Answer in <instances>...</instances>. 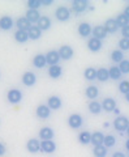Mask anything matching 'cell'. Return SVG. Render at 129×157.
Wrapping results in <instances>:
<instances>
[{"mask_svg":"<svg viewBox=\"0 0 129 157\" xmlns=\"http://www.w3.org/2000/svg\"><path fill=\"white\" fill-rule=\"evenodd\" d=\"M124 14H125V16L129 18V6H127L125 8H124V12H123Z\"/></svg>","mask_w":129,"mask_h":157,"instance_id":"cell-46","label":"cell"},{"mask_svg":"<svg viewBox=\"0 0 129 157\" xmlns=\"http://www.w3.org/2000/svg\"><path fill=\"white\" fill-rule=\"evenodd\" d=\"M107 153H108V149L105 145H97V147H94V149H93L94 157H106Z\"/></svg>","mask_w":129,"mask_h":157,"instance_id":"cell-33","label":"cell"},{"mask_svg":"<svg viewBox=\"0 0 129 157\" xmlns=\"http://www.w3.org/2000/svg\"><path fill=\"white\" fill-rule=\"evenodd\" d=\"M53 136H55V132H53L51 127H42L41 131H39L41 140H52Z\"/></svg>","mask_w":129,"mask_h":157,"instance_id":"cell-18","label":"cell"},{"mask_svg":"<svg viewBox=\"0 0 129 157\" xmlns=\"http://www.w3.org/2000/svg\"><path fill=\"white\" fill-rule=\"evenodd\" d=\"M125 148H127V151L129 152V139L125 141Z\"/></svg>","mask_w":129,"mask_h":157,"instance_id":"cell-47","label":"cell"},{"mask_svg":"<svg viewBox=\"0 0 129 157\" xmlns=\"http://www.w3.org/2000/svg\"><path fill=\"white\" fill-rule=\"evenodd\" d=\"M6 155V147H4V144L0 143V156Z\"/></svg>","mask_w":129,"mask_h":157,"instance_id":"cell-45","label":"cell"},{"mask_svg":"<svg viewBox=\"0 0 129 157\" xmlns=\"http://www.w3.org/2000/svg\"><path fill=\"white\" fill-rule=\"evenodd\" d=\"M119 50H121V51H128L129 50V39L121 38L120 41H119Z\"/></svg>","mask_w":129,"mask_h":157,"instance_id":"cell-41","label":"cell"},{"mask_svg":"<svg viewBox=\"0 0 129 157\" xmlns=\"http://www.w3.org/2000/svg\"><path fill=\"white\" fill-rule=\"evenodd\" d=\"M121 36H123V38L129 39V25L121 28Z\"/></svg>","mask_w":129,"mask_h":157,"instance_id":"cell-42","label":"cell"},{"mask_svg":"<svg viewBox=\"0 0 129 157\" xmlns=\"http://www.w3.org/2000/svg\"><path fill=\"white\" fill-rule=\"evenodd\" d=\"M25 17H26L29 21H30L31 24H35L39 21V18H41V13H39V11H34V9H28L26 14H25Z\"/></svg>","mask_w":129,"mask_h":157,"instance_id":"cell-26","label":"cell"},{"mask_svg":"<svg viewBox=\"0 0 129 157\" xmlns=\"http://www.w3.org/2000/svg\"><path fill=\"white\" fill-rule=\"evenodd\" d=\"M93 37L94 38H98V39H105L106 37H107V30H106V28H105V25H97V26H94L93 28Z\"/></svg>","mask_w":129,"mask_h":157,"instance_id":"cell-13","label":"cell"},{"mask_svg":"<svg viewBox=\"0 0 129 157\" xmlns=\"http://www.w3.org/2000/svg\"><path fill=\"white\" fill-rule=\"evenodd\" d=\"M105 28L108 34H115L117 30H119V24L116 22L115 18H107L106 22H105Z\"/></svg>","mask_w":129,"mask_h":157,"instance_id":"cell-12","label":"cell"},{"mask_svg":"<svg viewBox=\"0 0 129 157\" xmlns=\"http://www.w3.org/2000/svg\"><path fill=\"white\" fill-rule=\"evenodd\" d=\"M55 17L57 21H68L69 18H71V11L67 8V7H64V6H60L57 9H56V12H55Z\"/></svg>","mask_w":129,"mask_h":157,"instance_id":"cell-4","label":"cell"},{"mask_svg":"<svg viewBox=\"0 0 129 157\" xmlns=\"http://www.w3.org/2000/svg\"><path fill=\"white\" fill-rule=\"evenodd\" d=\"M119 92L123 93L124 96L129 92V80H123L120 84H119Z\"/></svg>","mask_w":129,"mask_h":157,"instance_id":"cell-40","label":"cell"},{"mask_svg":"<svg viewBox=\"0 0 129 157\" xmlns=\"http://www.w3.org/2000/svg\"><path fill=\"white\" fill-rule=\"evenodd\" d=\"M26 6H28L29 9L38 11V8L42 7V2H41V0H29V2H26Z\"/></svg>","mask_w":129,"mask_h":157,"instance_id":"cell-39","label":"cell"},{"mask_svg":"<svg viewBox=\"0 0 129 157\" xmlns=\"http://www.w3.org/2000/svg\"><path fill=\"white\" fill-rule=\"evenodd\" d=\"M41 151L43 153H53L56 151V143L53 140H42Z\"/></svg>","mask_w":129,"mask_h":157,"instance_id":"cell-6","label":"cell"},{"mask_svg":"<svg viewBox=\"0 0 129 157\" xmlns=\"http://www.w3.org/2000/svg\"><path fill=\"white\" fill-rule=\"evenodd\" d=\"M115 20H116V22L119 24V26H120V28H124V26L129 25V18L124 13H119Z\"/></svg>","mask_w":129,"mask_h":157,"instance_id":"cell-37","label":"cell"},{"mask_svg":"<svg viewBox=\"0 0 129 157\" xmlns=\"http://www.w3.org/2000/svg\"><path fill=\"white\" fill-rule=\"evenodd\" d=\"M73 54H74L73 48L71 46H68V45L61 46L60 50H59V55H60V58L64 59V60H69V59H72L73 58Z\"/></svg>","mask_w":129,"mask_h":157,"instance_id":"cell-17","label":"cell"},{"mask_svg":"<svg viewBox=\"0 0 129 157\" xmlns=\"http://www.w3.org/2000/svg\"><path fill=\"white\" fill-rule=\"evenodd\" d=\"M83 76H85V78L89 80V81L97 80V70L95 68H93V67H89V68L85 70V72H83Z\"/></svg>","mask_w":129,"mask_h":157,"instance_id":"cell-35","label":"cell"},{"mask_svg":"<svg viewBox=\"0 0 129 157\" xmlns=\"http://www.w3.org/2000/svg\"><path fill=\"white\" fill-rule=\"evenodd\" d=\"M37 26L41 29V30H48L52 26V21H51V18L47 17V16H42L41 18H39V21L37 22Z\"/></svg>","mask_w":129,"mask_h":157,"instance_id":"cell-22","label":"cell"},{"mask_svg":"<svg viewBox=\"0 0 129 157\" xmlns=\"http://www.w3.org/2000/svg\"><path fill=\"white\" fill-rule=\"evenodd\" d=\"M128 127H129V118L128 117L119 115L115 118V121H113V128H115V131L123 134V132L127 131Z\"/></svg>","mask_w":129,"mask_h":157,"instance_id":"cell-1","label":"cell"},{"mask_svg":"<svg viewBox=\"0 0 129 157\" xmlns=\"http://www.w3.org/2000/svg\"><path fill=\"white\" fill-rule=\"evenodd\" d=\"M111 60L113 62V63H120V62H123L124 60V52L121 51V50H113L112 52H111Z\"/></svg>","mask_w":129,"mask_h":157,"instance_id":"cell-36","label":"cell"},{"mask_svg":"<svg viewBox=\"0 0 129 157\" xmlns=\"http://www.w3.org/2000/svg\"><path fill=\"white\" fill-rule=\"evenodd\" d=\"M78 141H80L81 144H83V145L90 144L91 143V134L89 131L80 132V135H78Z\"/></svg>","mask_w":129,"mask_h":157,"instance_id":"cell-31","label":"cell"},{"mask_svg":"<svg viewBox=\"0 0 129 157\" xmlns=\"http://www.w3.org/2000/svg\"><path fill=\"white\" fill-rule=\"evenodd\" d=\"M102 104L98 101H90L89 102V111L91 113V114H101L102 111Z\"/></svg>","mask_w":129,"mask_h":157,"instance_id":"cell-30","label":"cell"},{"mask_svg":"<svg viewBox=\"0 0 129 157\" xmlns=\"http://www.w3.org/2000/svg\"><path fill=\"white\" fill-rule=\"evenodd\" d=\"M28 34H29V39H33V41H37L42 37V30L39 29L38 26L33 25L30 29L28 30Z\"/></svg>","mask_w":129,"mask_h":157,"instance_id":"cell-27","label":"cell"},{"mask_svg":"<svg viewBox=\"0 0 129 157\" xmlns=\"http://www.w3.org/2000/svg\"><path fill=\"white\" fill-rule=\"evenodd\" d=\"M77 32H78V34H80L81 37L86 38L93 33V28H91V25L89 22H81L80 25H78V28H77Z\"/></svg>","mask_w":129,"mask_h":157,"instance_id":"cell-11","label":"cell"},{"mask_svg":"<svg viewBox=\"0 0 129 157\" xmlns=\"http://www.w3.org/2000/svg\"><path fill=\"white\" fill-rule=\"evenodd\" d=\"M52 3H53L52 0H43V2H42V6H44V7H48V6H51Z\"/></svg>","mask_w":129,"mask_h":157,"instance_id":"cell-44","label":"cell"},{"mask_svg":"<svg viewBox=\"0 0 129 157\" xmlns=\"http://www.w3.org/2000/svg\"><path fill=\"white\" fill-rule=\"evenodd\" d=\"M125 132H127V136H128V139H129V127L127 128V131H125Z\"/></svg>","mask_w":129,"mask_h":157,"instance_id":"cell-49","label":"cell"},{"mask_svg":"<svg viewBox=\"0 0 129 157\" xmlns=\"http://www.w3.org/2000/svg\"><path fill=\"white\" fill-rule=\"evenodd\" d=\"M89 7V3L86 0H74L72 3V9L74 13H82L85 12Z\"/></svg>","mask_w":129,"mask_h":157,"instance_id":"cell-9","label":"cell"},{"mask_svg":"<svg viewBox=\"0 0 129 157\" xmlns=\"http://www.w3.org/2000/svg\"><path fill=\"white\" fill-rule=\"evenodd\" d=\"M110 78V73H108L107 68H99L97 70V80H99L101 82H105Z\"/></svg>","mask_w":129,"mask_h":157,"instance_id":"cell-32","label":"cell"},{"mask_svg":"<svg viewBox=\"0 0 129 157\" xmlns=\"http://www.w3.org/2000/svg\"><path fill=\"white\" fill-rule=\"evenodd\" d=\"M7 100L9 104H12V105L20 104L22 100V92L20 89H9L7 93Z\"/></svg>","mask_w":129,"mask_h":157,"instance_id":"cell-3","label":"cell"},{"mask_svg":"<svg viewBox=\"0 0 129 157\" xmlns=\"http://www.w3.org/2000/svg\"><path fill=\"white\" fill-rule=\"evenodd\" d=\"M26 148L30 153H38L41 151V141L37 139H30L26 143Z\"/></svg>","mask_w":129,"mask_h":157,"instance_id":"cell-21","label":"cell"},{"mask_svg":"<svg viewBox=\"0 0 129 157\" xmlns=\"http://www.w3.org/2000/svg\"><path fill=\"white\" fill-rule=\"evenodd\" d=\"M35 114L38 118H41V119H47L51 115V109L47 106V105H39L35 110Z\"/></svg>","mask_w":129,"mask_h":157,"instance_id":"cell-14","label":"cell"},{"mask_svg":"<svg viewBox=\"0 0 129 157\" xmlns=\"http://www.w3.org/2000/svg\"><path fill=\"white\" fill-rule=\"evenodd\" d=\"M85 94H86V97L89 98V100L94 101L99 96V88L95 86V85H89L86 88V90H85Z\"/></svg>","mask_w":129,"mask_h":157,"instance_id":"cell-25","label":"cell"},{"mask_svg":"<svg viewBox=\"0 0 129 157\" xmlns=\"http://www.w3.org/2000/svg\"><path fill=\"white\" fill-rule=\"evenodd\" d=\"M46 60H47V64H50V66H57L59 62L61 60V58L59 55V51L51 50L46 54Z\"/></svg>","mask_w":129,"mask_h":157,"instance_id":"cell-5","label":"cell"},{"mask_svg":"<svg viewBox=\"0 0 129 157\" xmlns=\"http://www.w3.org/2000/svg\"><path fill=\"white\" fill-rule=\"evenodd\" d=\"M47 106L51 110H59V109H61V106H63V101L59 96H51L47 100Z\"/></svg>","mask_w":129,"mask_h":157,"instance_id":"cell-10","label":"cell"},{"mask_svg":"<svg viewBox=\"0 0 129 157\" xmlns=\"http://www.w3.org/2000/svg\"><path fill=\"white\" fill-rule=\"evenodd\" d=\"M13 25L14 22L11 16H3L0 18V29H3V30H11Z\"/></svg>","mask_w":129,"mask_h":157,"instance_id":"cell-20","label":"cell"},{"mask_svg":"<svg viewBox=\"0 0 129 157\" xmlns=\"http://www.w3.org/2000/svg\"><path fill=\"white\" fill-rule=\"evenodd\" d=\"M102 47H103V43H102L101 39L91 37V38L87 41V48H89V50H90L91 52H98V51H101Z\"/></svg>","mask_w":129,"mask_h":157,"instance_id":"cell-7","label":"cell"},{"mask_svg":"<svg viewBox=\"0 0 129 157\" xmlns=\"http://www.w3.org/2000/svg\"><path fill=\"white\" fill-rule=\"evenodd\" d=\"M125 101L128 102V104H129V92L127 93V94H125Z\"/></svg>","mask_w":129,"mask_h":157,"instance_id":"cell-48","label":"cell"},{"mask_svg":"<svg viewBox=\"0 0 129 157\" xmlns=\"http://www.w3.org/2000/svg\"><path fill=\"white\" fill-rule=\"evenodd\" d=\"M16 26H17V30L28 32L29 29L33 26V24L29 21L26 17H20V18H17V21H16Z\"/></svg>","mask_w":129,"mask_h":157,"instance_id":"cell-16","label":"cell"},{"mask_svg":"<svg viewBox=\"0 0 129 157\" xmlns=\"http://www.w3.org/2000/svg\"><path fill=\"white\" fill-rule=\"evenodd\" d=\"M61 75H63V67H60V66H50V68H48V76L51 77V78H60L61 77Z\"/></svg>","mask_w":129,"mask_h":157,"instance_id":"cell-23","label":"cell"},{"mask_svg":"<svg viewBox=\"0 0 129 157\" xmlns=\"http://www.w3.org/2000/svg\"><path fill=\"white\" fill-rule=\"evenodd\" d=\"M14 39L18 42V43H25L29 41V34L28 32H24V30H17L14 33Z\"/></svg>","mask_w":129,"mask_h":157,"instance_id":"cell-34","label":"cell"},{"mask_svg":"<svg viewBox=\"0 0 129 157\" xmlns=\"http://www.w3.org/2000/svg\"><path fill=\"white\" fill-rule=\"evenodd\" d=\"M108 73H110L111 80H120L121 76H123V73L120 70H119L117 66H112V67L108 68Z\"/></svg>","mask_w":129,"mask_h":157,"instance_id":"cell-28","label":"cell"},{"mask_svg":"<svg viewBox=\"0 0 129 157\" xmlns=\"http://www.w3.org/2000/svg\"><path fill=\"white\" fill-rule=\"evenodd\" d=\"M33 64L35 68H43L47 64L46 55H43V54H37V55L33 58Z\"/></svg>","mask_w":129,"mask_h":157,"instance_id":"cell-24","label":"cell"},{"mask_svg":"<svg viewBox=\"0 0 129 157\" xmlns=\"http://www.w3.org/2000/svg\"><path fill=\"white\" fill-rule=\"evenodd\" d=\"M117 67H119V70L121 71L123 75H128L129 73V60L128 59H124L123 62H120Z\"/></svg>","mask_w":129,"mask_h":157,"instance_id":"cell-38","label":"cell"},{"mask_svg":"<svg viewBox=\"0 0 129 157\" xmlns=\"http://www.w3.org/2000/svg\"><path fill=\"white\" fill-rule=\"evenodd\" d=\"M105 134L102 131H95L91 134V144L94 147L97 145H103V141H105Z\"/></svg>","mask_w":129,"mask_h":157,"instance_id":"cell-19","label":"cell"},{"mask_svg":"<svg viewBox=\"0 0 129 157\" xmlns=\"http://www.w3.org/2000/svg\"><path fill=\"white\" fill-rule=\"evenodd\" d=\"M68 124L71 128L73 130H78V128H81L82 124H83V118L81 114H71L68 118Z\"/></svg>","mask_w":129,"mask_h":157,"instance_id":"cell-2","label":"cell"},{"mask_svg":"<svg viewBox=\"0 0 129 157\" xmlns=\"http://www.w3.org/2000/svg\"><path fill=\"white\" fill-rule=\"evenodd\" d=\"M116 136L115 135H112V134H107L105 136V141H103V145L106 147L107 149H110L112 148V147H115L116 145Z\"/></svg>","mask_w":129,"mask_h":157,"instance_id":"cell-29","label":"cell"},{"mask_svg":"<svg viewBox=\"0 0 129 157\" xmlns=\"http://www.w3.org/2000/svg\"><path fill=\"white\" fill-rule=\"evenodd\" d=\"M111 157H127L125 153L124 152H120V151H117V152H113V155Z\"/></svg>","mask_w":129,"mask_h":157,"instance_id":"cell-43","label":"cell"},{"mask_svg":"<svg viewBox=\"0 0 129 157\" xmlns=\"http://www.w3.org/2000/svg\"><path fill=\"white\" fill-rule=\"evenodd\" d=\"M102 109L106 113H112L116 110V101L112 97H106L102 102Z\"/></svg>","mask_w":129,"mask_h":157,"instance_id":"cell-8","label":"cell"},{"mask_svg":"<svg viewBox=\"0 0 129 157\" xmlns=\"http://www.w3.org/2000/svg\"><path fill=\"white\" fill-rule=\"evenodd\" d=\"M37 82V76L34 75L33 72L30 71H28V72H25L24 75H22V84L24 85H26V86H33L34 84Z\"/></svg>","mask_w":129,"mask_h":157,"instance_id":"cell-15","label":"cell"}]
</instances>
